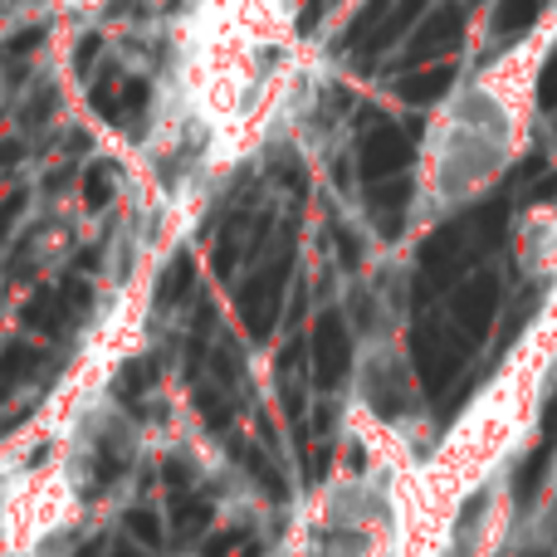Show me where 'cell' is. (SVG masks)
<instances>
[{
    "label": "cell",
    "instance_id": "obj_1",
    "mask_svg": "<svg viewBox=\"0 0 557 557\" xmlns=\"http://www.w3.org/2000/svg\"><path fill=\"white\" fill-rule=\"evenodd\" d=\"M533 69H539V54H509L480 78L460 84L441 108L425 137L421 166V196L435 211H455L509 172L523 147Z\"/></svg>",
    "mask_w": 557,
    "mask_h": 557
},
{
    "label": "cell",
    "instance_id": "obj_2",
    "mask_svg": "<svg viewBox=\"0 0 557 557\" xmlns=\"http://www.w3.org/2000/svg\"><path fill=\"white\" fill-rule=\"evenodd\" d=\"M260 5H264V10H270V15H274V20H284V25H288V20H294V15H298V0H260Z\"/></svg>",
    "mask_w": 557,
    "mask_h": 557
}]
</instances>
